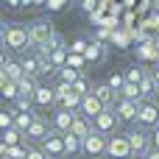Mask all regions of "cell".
I'll return each mask as SVG.
<instances>
[{"mask_svg":"<svg viewBox=\"0 0 159 159\" xmlns=\"http://www.w3.org/2000/svg\"><path fill=\"white\" fill-rule=\"evenodd\" d=\"M25 151H28L25 148V140L17 143V145H8L6 148V159H25Z\"/></svg>","mask_w":159,"mask_h":159,"instance_id":"cell-28","label":"cell"},{"mask_svg":"<svg viewBox=\"0 0 159 159\" xmlns=\"http://www.w3.org/2000/svg\"><path fill=\"white\" fill-rule=\"evenodd\" d=\"M92 95H95V98H98L106 109H112V106H115V101L120 98V95H117L109 84H98V87H92Z\"/></svg>","mask_w":159,"mask_h":159,"instance_id":"cell-15","label":"cell"},{"mask_svg":"<svg viewBox=\"0 0 159 159\" xmlns=\"http://www.w3.org/2000/svg\"><path fill=\"white\" fill-rule=\"evenodd\" d=\"M140 95H143V101H151V98L157 95V84H154L151 73H145V78L140 81Z\"/></svg>","mask_w":159,"mask_h":159,"instance_id":"cell-21","label":"cell"},{"mask_svg":"<svg viewBox=\"0 0 159 159\" xmlns=\"http://www.w3.org/2000/svg\"><path fill=\"white\" fill-rule=\"evenodd\" d=\"M84 59H87V61H92V64H95V61H103V59H106V48L95 39V42H89V45H87Z\"/></svg>","mask_w":159,"mask_h":159,"instance_id":"cell-18","label":"cell"},{"mask_svg":"<svg viewBox=\"0 0 159 159\" xmlns=\"http://www.w3.org/2000/svg\"><path fill=\"white\" fill-rule=\"evenodd\" d=\"M31 106H34L31 98H22V95L14 98V109H17V112H31Z\"/></svg>","mask_w":159,"mask_h":159,"instance_id":"cell-31","label":"cell"},{"mask_svg":"<svg viewBox=\"0 0 159 159\" xmlns=\"http://www.w3.org/2000/svg\"><path fill=\"white\" fill-rule=\"evenodd\" d=\"M145 159H159V151H157V148H154V151H151V154H148V157H145Z\"/></svg>","mask_w":159,"mask_h":159,"instance_id":"cell-43","label":"cell"},{"mask_svg":"<svg viewBox=\"0 0 159 159\" xmlns=\"http://www.w3.org/2000/svg\"><path fill=\"white\" fill-rule=\"evenodd\" d=\"M87 45H89L87 39H75V42H73V45H70L67 50H70V53H78V56H84V50H87Z\"/></svg>","mask_w":159,"mask_h":159,"instance_id":"cell-34","label":"cell"},{"mask_svg":"<svg viewBox=\"0 0 159 159\" xmlns=\"http://www.w3.org/2000/svg\"><path fill=\"white\" fill-rule=\"evenodd\" d=\"M53 89H56V103H59V109H70V112H78L81 95H75L70 84H61V81H59Z\"/></svg>","mask_w":159,"mask_h":159,"instance_id":"cell-4","label":"cell"},{"mask_svg":"<svg viewBox=\"0 0 159 159\" xmlns=\"http://www.w3.org/2000/svg\"><path fill=\"white\" fill-rule=\"evenodd\" d=\"M151 78H154V84H157V92H159V67L151 73Z\"/></svg>","mask_w":159,"mask_h":159,"instance_id":"cell-41","label":"cell"},{"mask_svg":"<svg viewBox=\"0 0 159 159\" xmlns=\"http://www.w3.org/2000/svg\"><path fill=\"white\" fill-rule=\"evenodd\" d=\"M73 120H75V112H70V109H59V112L53 115V129L61 131V134H67L70 126H73Z\"/></svg>","mask_w":159,"mask_h":159,"instance_id":"cell-17","label":"cell"},{"mask_svg":"<svg viewBox=\"0 0 159 159\" xmlns=\"http://www.w3.org/2000/svg\"><path fill=\"white\" fill-rule=\"evenodd\" d=\"M92 131H95V129H92V120L75 112V120H73V126H70V134H73V137H78V140H87Z\"/></svg>","mask_w":159,"mask_h":159,"instance_id":"cell-13","label":"cell"},{"mask_svg":"<svg viewBox=\"0 0 159 159\" xmlns=\"http://www.w3.org/2000/svg\"><path fill=\"white\" fill-rule=\"evenodd\" d=\"M8 6H20V3H28V0H6Z\"/></svg>","mask_w":159,"mask_h":159,"instance_id":"cell-44","label":"cell"},{"mask_svg":"<svg viewBox=\"0 0 159 159\" xmlns=\"http://www.w3.org/2000/svg\"><path fill=\"white\" fill-rule=\"evenodd\" d=\"M25 159H50V157H48V154H45L42 148H36V145H31V148L25 151Z\"/></svg>","mask_w":159,"mask_h":159,"instance_id":"cell-36","label":"cell"},{"mask_svg":"<svg viewBox=\"0 0 159 159\" xmlns=\"http://www.w3.org/2000/svg\"><path fill=\"white\" fill-rule=\"evenodd\" d=\"M106 154H109L112 159H131L129 137H126V134H115V137H109V143H106Z\"/></svg>","mask_w":159,"mask_h":159,"instance_id":"cell-7","label":"cell"},{"mask_svg":"<svg viewBox=\"0 0 159 159\" xmlns=\"http://www.w3.org/2000/svg\"><path fill=\"white\" fill-rule=\"evenodd\" d=\"M36 78H28V75H22L20 81H17V89H20V95L22 98H34V92H36Z\"/></svg>","mask_w":159,"mask_h":159,"instance_id":"cell-19","label":"cell"},{"mask_svg":"<svg viewBox=\"0 0 159 159\" xmlns=\"http://www.w3.org/2000/svg\"><path fill=\"white\" fill-rule=\"evenodd\" d=\"M137 126L143 129H157L159 126V106L154 101H143L137 109Z\"/></svg>","mask_w":159,"mask_h":159,"instance_id":"cell-6","label":"cell"},{"mask_svg":"<svg viewBox=\"0 0 159 159\" xmlns=\"http://www.w3.org/2000/svg\"><path fill=\"white\" fill-rule=\"evenodd\" d=\"M126 137H129V145H131V157L145 159L151 154V134H148V129L137 126V129H131Z\"/></svg>","mask_w":159,"mask_h":159,"instance_id":"cell-3","label":"cell"},{"mask_svg":"<svg viewBox=\"0 0 159 159\" xmlns=\"http://www.w3.org/2000/svg\"><path fill=\"white\" fill-rule=\"evenodd\" d=\"M78 75H81V73H78V70H73V67H67V64L59 70V81H61V84H70V87L75 84V78H78Z\"/></svg>","mask_w":159,"mask_h":159,"instance_id":"cell-25","label":"cell"},{"mask_svg":"<svg viewBox=\"0 0 159 159\" xmlns=\"http://www.w3.org/2000/svg\"><path fill=\"white\" fill-rule=\"evenodd\" d=\"M61 6H64V0H48V8H50V11H59Z\"/></svg>","mask_w":159,"mask_h":159,"instance_id":"cell-37","label":"cell"},{"mask_svg":"<svg viewBox=\"0 0 159 159\" xmlns=\"http://www.w3.org/2000/svg\"><path fill=\"white\" fill-rule=\"evenodd\" d=\"M48 157L53 159V157H61L64 154V134L61 131H56V129H50V134L42 140V145H39Z\"/></svg>","mask_w":159,"mask_h":159,"instance_id":"cell-9","label":"cell"},{"mask_svg":"<svg viewBox=\"0 0 159 159\" xmlns=\"http://www.w3.org/2000/svg\"><path fill=\"white\" fill-rule=\"evenodd\" d=\"M20 64H22V73H25L28 78H39V75H42V73H39V56H36V53H28V50H25V53L20 56Z\"/></svg>","mask_w":159,"mask_h":159,"instance_id":"cell-14","label":"cell"},{"mask_svg":"<svg viewBox=\"0 0 159 159\" xmlns=\"http://www.w3.org/2000/svg\"><path fill=\"white\" fill-rule=\"evenodd\" d=\"M106 84H109V87H112V89H115V92L120 95V89H123V84H126V75H120V73H115V75H112V78H109Z\"/></svg>","mask_w":159,"mask_h":159,"instance_id":"cell-32","label":"cell"},{"mask_svg":"<svg viewBox=\"0 0 159 159\" xmlns=\"http://www.w3.org/2000/svg\"><path fill=\"white\" fill-rule=\"evenodd\" d=\"M31 101H34V106H53V103H56V89H53V87H42V84H39Z\"/></svg>","mask_w":159,"mask_h":159,"instance_id":"cell-16","label":"cell"},{"mask_svg":"<svg viewBox=\"0 0 159 159\" xmlns=\"http://www.w3.org/2000/svg\"><path fill=\"white\" fill-rule=\"evenodd\" d=\"M81 8H84V11H92V8H95V0H81Z\"/></svg>","mask_w":159,"mask_h":159,"instance_id":"cell-40","label":"cell"},{"mask_svg":"<svg viewBox=\"0 0 159 159\" xmlns=\"http://www.w3.org/2000/svg\"><path fill=\"white\" fill-rule=\"evenodd\" d=\"M48 134H50V126L36 115V117H34V123L25 129V134H22V137H25V143H42Z\"/></svg>","mask_w":159,"mask_h":159,"instance_id":"cell-11","label":"cell"},{"mask_svg":"<svg viewBox=\"0 0 159 159\" xmlns=\"http://www.w3.org/2000/svg\"><path fill=\"white\" fill-rule=\"evenodd\" d=\"M3 36H6V28L0 25V45H3Z\"/></svg>","mask_w":159,"mask_h":159,"instance_id":"cell-45","label":"cell"},{"mask_svg":"<svg viewBox=\"0 0 159 159\" xmlns=\"http://www.w3.org/2000/svg\"><path fill=\"white\" fill-rule=\"evenodd\" d=\"M151 145H154V148L159 151V126L154 129V134H151Z\"/></svg>","mask_w":159,"mask_h":159,"instance_id":"cell-39","label":"cell"},{"mask_svg":"<svg viewBox=\"0 0 159 159\" xmlns=\"http://www.w3.org/2000/svg\"><path fill=\"white\" fill-rule=\"evenodd\" d=\"M3 70L8 73V78H11L14 84H17V81H20L22 75H25V73H22V64H20V59H8V61L3 64Z\"/></svg>","mask_w":159,"mask_h":159,"instance_id":"cell-20","label":"cell"},{"mask_svg":"<svg viewBox=\"0 0 159 159\" xmlns=\"http://www.w3.org/2000/svg\"><path fill=\"white\" fill-rule=\"evenodd\" d=\"M17 143H22V131H17L14 126L6 129V131H3V145L8 148V145H17Z\"/></svg>","mask_w":159,"mask_h":159,"instance_id":"cell-27","label":"cell"},{"mask_svg":"<svg viewBox=\"0 0 159 159\" xmlns=\"http://www.w3.org/2000/svg\"><path fill=\"white\" fill-rule=\"evenodd\" d=\"M120 98H126V101H140L143 103V95H140V84H123V89H120Z\"/></svg>","mask_w":159,"mask_h":159,"instance_id":"cell-23","label":"cell"},{"mask_svg":"<svg viewBox=\"0 0 159 159\" xmlns=\"http://www.w3.org/2000/svg\"><path fill=\"white\" fill-rule=\"evenodd\" d=\"M0 95H3V98H8V101H14V98L20 95V89H17V84L11 81V84H6V87L0 89Z\"/></svg>","mask_w":159,"mask_h":159,"instance_id":"cell-33","label":"cell"},{"mask_svg":"<svg viewBox=\"0 0 159 159\" xmlns=\"http://www.w3.org/2000/svg\"><path fill=\"white\" fill-rule=\"evenodd\" d=\"M3 45L14 53H25L31 50V36H28V25L22 22H8L6 25V36H3Z\"/></svg>","mask_w":159,"mask_h":159,"instance_id":"cell-1","label":"cell"},{"mask_svg":"<svg viewBox=\"0 0 159 159\" xmlns=\"http://www.w3.org/2000/svg\"><path fill=\"white\" fill-rule=\"evenodd\" d=\"M92 129H95L98 134H106V137H109V134H115V131L120 129V117L115 115V109H103V112L92 120Z\"/></svg>","mask_w":159,"mask_h":159,"instance_id":"cell-5","label":"cell"},{"mask_svg":"<svg viewBox=\"0 0 159 159\" xmlns=\"http://www.w3.org/2000/svg\"><path fill=\"white\" fill-rule=\"evenodd\" d=\"M56 31H53V25L48 22V20H34L31 25H28V36H31V50H39V48H45L48 42H50V36H53Z\"/></svg>","mask_w":159,"mask_h":159,"instance_id":"cell-2","label":"cell"},{"mask_svg":"<svg viewBox=\"0 0 159 159\" xmlns=\"http://www.w3.org/2000/svg\"><path fill=\"white\" fill-rule=\"evenodd\" d=\"M106 143H109V137H106V134L92 131V134L81 143V151H84V154H89V157H101V154H106Z\"/></svg>","mask_w":159,"mask_h":159,"instance_id":"cell-10","label":"cell"},{"mask_svg":"<svg viewBox=\"0 0 159 159\" xmlns=\"http://www.w3.org/2000/svg\"><path fill=\"white\" fill-rule=\"evenodd\" d=\"M8 59H6V53H3V48H0V70H3V64H6Z\"/></svg>","mask_w":159,"mask_h":159,"instance_id":"cell-42","label":"cell"},{"mask_svg":"<svg viewBox=\"0 0 159 159\" xmlns=\"http://www.w3.org/2000/svg\"><path fill=\"white\" fill-rule=\"evenodd\" d=\"M143 78H145V70H143V67H129V70H126V81H129V84H140Z\"/></svg>","mask_w":159,"mask_h":159,"instance_id":"cell-29","label":"cell"},{"mask_svg":"<svg viewBox=\"0 0 159 159\" xmlns=\"http://www.w3.org/2000/svg\"><path fill=\"white\" fill-rule=\"evenodd\" d=\"M84 64H87V59H84V56H78V53H70V56H67V67H73V70H78V73H81V67H84Z\"/></svg>","mask_w":159,"mask_h":159,"instance_id":"cell-30","label":"cell"},{"mask_svg":"<svg viewBox=\"0 0 159 159\" xmlns=\"http://www.w3.org/2000/svg\"><path fill=\"white\" fill-rule=\"evenodd\" d=\"M81 143L84 140H78V137H73L70 131L64 134V154H81Z\"/></svg>","mask_w":159,"mask_h":159,"instance_id":"cell-24","label":"cell"},{"mask_svg":"<svg viewBox=\"0 0 159 159\" xmlns=\"http://www.w3.org/2000/svg\"><path fill=\"white\" fill-rule=\"evenodd\" d=\"M112 109H115V115L120 117V123H137V109H140V101H126V98H117Z\"/></svg>","mask_w":159,"mask_h":159,"instance_id":"cell-8","label":"cell"},{"mask_svg":"<svg viewBox=\"0 0 159 159\" xmlns=\"http://www.w3.org/2000/svg\"><path fill=\"white\" fill-rule=\"evenodd\" d=\"M14 126V112H0V129H11Z\"/></svg>","mask_w":159,"mask_h":159,"instance_id":"cell-35","label":"cell"},{"mask_svg":"<svg viewBox=\"0 0 159 159\" xmlns=\"http://www.w3.org/2000/svg\"><path fill=\"white\" fill-rule=\"evenodd\" d=\"M6 84H11V78H8V73H6V70H0V89H3Z\"/></svg>","mask_w":159,"mask_h":159,"instance_id":"cell-38","label":"cell"},{"mask_svg":"<svg viewBox=\"0 0 159 159\" xmlns=\"http://www.w3.org/2000/svg\"><path fill=\"white\" fill-rule=\"evenodd\" d=\"M103 109H106V106H103L92 92H89V95H84V98H81V103H78V115H84V117H89V120H95Z\"/></svg>","mask_w":159,"mask_h":159,"instance_id":"cell-12","label":"cell"},{"mask_svg":"<svg viewBox=\"0 0 159 159\" xmlns=\"http://www.w3.org/2000/svg\"><path fill=\"white\" fill-rule=\"evenodd\" d=\"M34 117H36L34 112H14V129L25 134V129H28V126L34 123Z\"/></svg>","mask_w":159,"mask_h":159,"instance_id":"cell-22","label":"cell"},{"mask_svg":"<svg viewBox=\"0 0 159 159\" xmlns=\"http://www.w3.org/2000/svg\"><path fill=\"white\" fill-rule=\"evenodd\" d=\"M73 92H75V95H81V98L92 92V87H89V81H87V75H84V73L75 78V84H73Z\"/></svg>","mask_w":159,"mask_h":159,"instance_id":"cell-26","label":"cell"}]
</instances>
